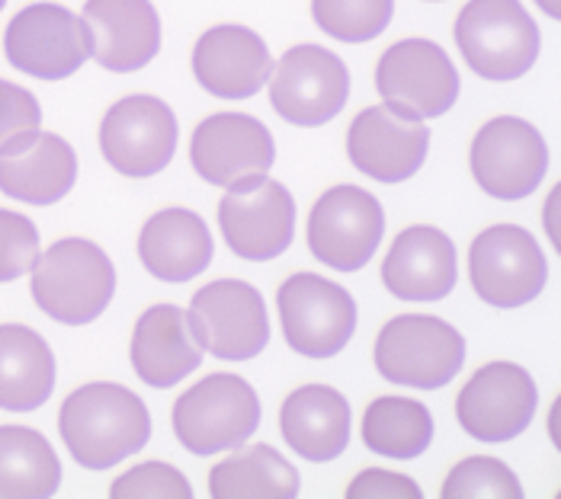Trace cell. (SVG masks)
<instances>
[{
  "label": "cell",
  "instance_id": "cell-1",
  "mask_svg": "<svg viewBox=\"0 0 561 499\" xmlns=\"http://www.w3.org/2000/svg\"><path fill=\"white\" fill-rule=\"evenodd\" d=\"M58 432L84 471H110L148 445L151 416L129 387L93 381L68 394L58 414Z\"/></svg>",
  "mask_w": 561,
  "mask_h": 499
},
{
  "label": "cell",
  "instance_id": "cell-2",
  "mask_svg": "<svg viewBox=\"0 0 561 499\" xmlns=\"http://www.w3.org/2000/svg\"><path fill=\"white\" fill-rule=\"evenodd\" d=\"M30 289L45 317L65 327H87L113 304L116 266L93 241L65 237L39 253Z\"/></svg>",
  "mask_w": 561,
  "mask_h": 499
},
{
  "label": "cell",
  "instance_id": "cell-3",
  "mask_svg": "<svg viewBox=\"0 0 561 499\" xmlns=\"http://www.w3.org/2000/svg\"><path fill=\"white\" fill-rule=\"evenodd\" d=\"M456 45L478 78L507 83L539 58V26L519 0H469L456 16Z\"/></svg>",
  "mask_w": 561,
  "mask_h": 499
},
{
  "label": "cell",
  "instance_id": "cell-4",
  "mask_svg": "<svg viewBox=\"0 0 561 499\" xmlns=\"http://www.w3.org/2000/svg\"><path fill=\"white\" fill-rule=\"evenodd\" d=\"M257 391L238 374H209L173 404V432L190 455H221L251 442L260 426Z\"/></svg>",
  "mask_w": 561,
  "mask_h": 499
},
{
  "label": "cell",
  "instance_id": "cell-5",
  "mask_svg": "<svg viewBox=\"0 0 561 499\" xmlns=\"http://www.w3.org/2000/svg\"><path fill=\"white\" fill-rule=\"evenodd\" d=\"M466 336L431 314H401L376 339L379 374L414 391H439L466 365Z\"/></svg>",
  "mask_w": 561,
  "mask_h": 499
},
{
  "label": "cell",
  "instance_id": "cell-6",
  "mask_svg": "<svg viewBox=\"0 0 561 499\" xmlns=\"http://www.w3.org/2000/svg\"><path fill=\"white\" fill-rule=\"evenodd\" d=\"M459 71L431 39L394 42L379 58L376 90L391 113L431 123L446 116L459 100Z\"/></svg>",
  "mask_w": 561,
  "mask_h": 499
},
{
  "label": "cell",
  "instance_id": "cell-7",
  "mask_svg": "<svg viewBox=\"0 0 561 499\" xmlns=\"http://www.w3.org/2000/svg\"><path fill=\"white\" fill-rule=\"evenodd\" d=\"M283 336L305 359H334L356 333V301L337 282L299 272L276 291Z\"/></svg>",
  "mask_w": 561,
  "mask_h": 499
},
{
  "label": "cell",
  "instance_id": "cell-8",
  "mask_svg": "<svg viewBox=\"0 0 561 499\" xmlns=\"http://www.w3.org/2000/svg\"><path fill=\"white\" fill-rule=\"evenodd\" d=\"M469 279L484 304L511 311L546 291L549 263L529 231L517 224H494L481 231L469 250Z\"/></svg>",
  "mask_w": 561,
  "mask_h": 499
},
{
  "label": "cell",
  "instance_id": "cell-9",
  "mask_svg": "<svg viewBox=\"0 0 561 499\" xmlns=\"http://www.w3.org/2000/svg\"><path fill=\"white\" fill-rule=\"evenodd\" d=\"M7 61L36 81H65L90 61L87 23L61 3L20 10L3 33Z\"/></svg>",
  "mask_w": 561,
  "mask_h": 499
},
{
  "label": "cell",
  "instance_id": "cell-10",
  "mask_svg": "<svg viewBox=\"0 0 561 499\" xmlns=\"http://www.w3.org/2000/svg\"><path fill=\"white\" fill-rule=\"evenodd\" d=\"M270 103L279 119L318 128L337 119L350 100L346 65L321 45H296L270 71Z\"/></svg>",
  "mask_w": 561,
  "mask_h": 499
},
{
  "label": "cell",
  "instance_id": "cell-11",
  "mask_svg": "<svg viewBox=\"0 0 561 499\" xmlns=\"http://www.w3.org/2000/svg\"><path fill=\"white\" fill-rule=\"evenodd\" d=\"M386 211L382 202L359 186L328 189L308 214L311 256L337 272H359L382 244Z\"/></svg>",
  "mask_w": 561,
  "mask_h": 499
},
{
  "label": "cell",
  "instance_id": "cell-12",
  "mask_svg": "<svg viewBox=\"0 0 561 499\" xmlns=\"http://www.w3.org/2000/svg\"><path fill=\"white\" fill-rule=\"evenodd\" d=\"M186 317L203 352L221 362H251L270 343L266 304L241 279H218L196 291Z\"/></svg>",
  "mask_w": 561,
  "mask_h": 499
},
{
  "label": "cell",
  "instance_id": "cell-13",
  "mask_svg": "<svg viewBox=\"0 0 561 499\" xmlns=\"http://www.w3.org/2000/svg\"><path fill=\"white\" fill-rule=\"evenodd\" d=\"M180 125L173 109L148 93L119 100L100 123V154L129 179H151L176 154Z\"/></svg>",
  "mask_w": 561,
  "mask_h": 499
},
{
  "label": "cell",
  "instance_id": "cell-14",
  "mask_svg": "<svg viewBox=\"0 0 561 499\" xmlns=\"http://www.w3.org/2000/svg\"><path fill=\"white\" fill-rule=\"evenodd\" d=\"M472 176L501 202H517L533 196L549 173V144L542 131L517 116H497L472 141Z\"/></svg>",
  "mask_w": 561,
  "mask_h": 499
},
{
  "label": "cell",
  "instance_id": "cell-15",
  "mask_svg": "<svg viewBox=\"0 0 561 499\" xmlns=\"http://www.w3.org/2000/svg\"><path fill=\"white\" fill-rule=\"evenodd\" d=\"M190 164L218 189H244L270 176L276 144L270 128L244 113H216L193 131Z\"/></svg>",
  "mask_w": 561,
  "mask_h": 499
},
{
  "label": "cell",
  "instance_id": "cell-16",
  "mask_svg": "<svg viewBox=\"0 0 561 499\" xmlns=\"http://www.w3.org/2000/svg\"><path fill=\"white\" fill-rule=\"evenodd\" d=\"M539 407L536 381L514 362L478 369L456 397V419L476 442H511L533 422Z\"/></svg>",
  "mask_w": 561,
  "mask_h": 499
},
{
  "label": "cell",
  "instance_id": "cell-17",
  "mask_svg": "<svg viewBox=\"0 0 561 499\" xmlns=\"http://www.w3.org/2000/svg\"><path fill=\"white\" fill-rule=\"evenodd\" d=\"M218 228L228 250L248 263H270L293 247L296 199L276 179L231 189L218 202Z\"/></svg>",
  "mask_w": 561,
  "mask_h": 499
},
{
  "label": "cell",
  "instance_id": "cell-18",
  "mask_svg": "<svg viewBox=\"0 0 561 499\" xmlns=\"http://www.w3.org/2000/svg\"><path fill=\"white\" fill-rule=\"evenodd\" d=\"M431 151V128L421 119H404L389 106L363 109L346 131L350 164L376 183H404L411 179Z\"/></svg>",
  "mask_w": 561,
  "mask_h": 499
},
{
  "label": "cell",
  "instance_id": "cell-19",
  "mask_svg": "<svg viewBox=\"0 0 561 499\" xmlns=\"http://www.w3.org/2000/svg\"><path fill=\"white\" fill-rule=\"evenodd\" d=\"M90 58L113 74L148 68L161 51V16L151 0H87Z\"/></svg>",
  "mask_w": 561,
  "mask_h": 499
},
{
  "label": "cell",
  "instance_id": "cell-20",
  "mask_svg": "<svg viewBox=\"0 0 561 499\" xmlns=\"http://www.w3.org/2000/svg\"><path fill=\"white\" fill-rule=\"evenodd\" d=\"M273 55L248 26H216L193 48V74L218 100H251L266 86Z\"/></svg>",
  "mask_w": 561,
  "mask_h": 499
},
{
  "label": "cell",
  "instance_id": "cell-21",
  "mask_svg": "<svg viewBox=\"0 0 561 499\" xmlns=\"http://www.w3.org/2000/svg\"><path fill=\"white\" fill-rule=\"evenodd\" d=\"M456 244L431 224L401 231L382 263V282L398 301H439L456 289Z\"/></svg>",
  "mask_w": 561,
  "mask_h": 499
},
{
  "label": "cell",
  "instance_id": "cell-22",
  "mask_svg": "<svg viewBox=\"0 0 561 499\" xmlns=\"http://www.w3.org/2000/svg\"><path fill=\"white\" fill-rule=\"evenodd\" d=\"M131 369L135 374L158 391L180 384L186 374L203 365V346L190 327V317L176 304H154L148 307L131 333Z\"/></svg>",
  "mask_w": 561,
  "mask_h": 499
},
{
  "label": "cell",
  "instance_id": "cell-23",
  "mask_svg": "<svg viewBox=\"0 0 561 499\" xmlns=\"http://www.w3.org/2000/svg\"><path fill=\"white\" fill-rule=\"evenodd\" d=\"M216 241L209 224L190 208H164L151 214L138 234L141 266L168 286H183L209 269Z\"/></svg>",
  "mask_w": 561,
  "mask_h": 499
},
{
  "label": "cell",
  "instance_id": "cell-24",
  "mask_svg": "<svg viewBox=\"0 0 561 499\" xmlns=\"http://www.w3.org/2000/svg\"><path fill=\"white\" fill-rule=\"evenodd\" d=\"M279 432L296 455L311 464H328L350 445V404L328 384H305L286 397Z\"/></svg>",
  "mask_w": 561,
  "mask_h": 499
},
{
  "label": "cell",
  "instance_id": "cell-25",
  "mask_svg": "<svg viewBox=\"0 0 561 499\" xmlns=\"http://www.w3.org/2000/svg\"><path fill=\"white\" fill-rule=\"evenodd\" d=\"M78 183V154L55 135L39 131L33 144L0 158V193L26 206H55Z\"/></svg>",
  "mask_w": 561,
  "mask_h": 499
},
{
  "label": "cell",
  "instance_id": "cell-26",
  "mask_svg": "<svg viewBox=\"0 0 561 499\" xmlns=\"http://www.w3.org/2000/svg\"><path fill=\"white\" fill-rule=\"evenodd\" d=\"M55 356L39 333L23 324H0V410H39L55 391Z\"/></svg>",
  "mask_w": 561,
  "mask_h": 499
},
{
  "label": "cell",
  "instance_id": "cell-27",
  "mask_svg": "<svg viewBox=\"0 0 561 499\" xmlns=\"http://www.w3.org/2000/svg\"><path fill=\"white\" fill-rule=\"evenodd\" d=\"M302 480L299 471L279 455L273 445H238L209 474V494L218 499L231 497H299Z\"/></svg>",
  "mask_w": 561,
  "mask_h": 499
},
{
  "label": "cell",
  "instance_id": "cell-28",
  "mask_svg": "<svg viewBox=\"0 0 561 499\" xmlns=\"http://www.w3.org/2000/svg\"><path fill=\"white\" fill-rule=\"evenodd\" d=\"M61 487V461L43 432L26 426H0V497H55Z\"/></svg>",
  "mask_w": 561,
  "mask_h": 499
},
{
  "label": "cell",
  "instance_id": "cell-29",
  "mask_svg": "<svg viewBox=\"0 0 561 499\" xmlns=\"http://www.w3.org/2000/svg\"><path fill=\"white\" fill-rule=\"evenodd\" d=\"M433 442V416L411 397H376L363 414V445L376 455L411 461Z\"/></svg>",
  "mask_w": 561,
  "mask_h": 499
},
{
  "label": "cell",
  "instance_id": "cell-30",
  "mask_svg": "<svg viewBox=\"0 0 561 499\" xmlns=\"http://www.w3.org/2000/svg\"><path fill=\"white\" fill-rule=\"evenodd\" d=\"M311 16L324 36L359 45L389 30L394 0H311Z\"/></svg>",
  "mask_w": 561,
  "mask_h": 499
},
{
  "label": "cell",
  "instance_id": "cell-31",
  "mask_svg": "<svg viewBox=\"0 0 561 499\" xmlns=\"http://www.w3.org/2000/svg\"><path fill=\"white\" fill-rule=\"evenodd\" d=\"M439 497L459 499V497H501V499H519L523 497V484L517 474L497 461V457H466L462 464H456L439 490Z\"/></svg>",
  "mask_w": 561,
  "mask_h": 499
},
{
  "label": "cell",
  "instance_id": "cell-32",
  "mask_svg": "<svg viewBox=\"0 0 561 499\" xmlns=\"http://www.w3.org/2000/svg\"><path fill=\"white\" fill-rule=\"evenodd\" d=\"M43 131L39 100L10 81H0V158L23 151Z\"/></svg>",
  "mask_w": 561,
  "mask_h": 499
},
{
  "label": "cell",
  "instance_id": "cell-33",
  "mask_svg": "<svg viewBox=\"0 0 561 499\" xmlns=\"http://www.w3.org/2000/svg\"><path fill=\"white\" fill-rule=\"evenodd\" d=\"M39 253L43 244L36 224L26 214L0 208V286L30 276Z\"/></svg>",
  "mask_w": 561,
  "mask_h": 499
},
{
  "label": "cell",
  "instance_id": "cell-34",
  "mask_svg": "<svg viewBox=\"0 0 561 499\" xmlns=\"http://www.w3.org/2000/svg\"><path fill=\"white\" fill-rule=\"evenodd\" d=\"M110 497H171V499H190L193 487L190 480L164 461H148L126 471L123 477L113 480Z\"/></svg>",
  "mask_w": 561,
  "mask_h": 499
},
{
  "label": "cell",
  "instance_id": "cell-35",
  "mask_svg": "<svg viewBox=\"0 0 561 499\" xmlns=\"http://www.w3.org/2000/svg\"><path fill=\"white\" fill-rule=\"evenodd\" d=\"M346 497L350 499H363V497L417 499L421 497V487H417L411 477H404V474L382 471V467H369V471H363L359 477H353V480H350Z\"/></svg>",
  "mask_w": 561,
  "mask_h": 499
},
{
  "label": "cell",
  "instance_id": "cell-36",
  "mask_svg": "<svg viewBox=\"0 0 561 499\" xmlns=\"http://www.w3.org/2000/svg\"><path fill=\"white\" fill-rule=\"evenodd\" d=\"M559 202H561V186H556L546 199V208H542V224H546V237L549 244L559 250L561 247V231H559Z\"/></svg>",
  "mask_w": 561,
  "mask_h": 499
},
{
  "label": "cell",
  "instance_id": "cell-37",
  "mask_svg": "<svg viewBox=\"0 0 561 499\" xmlns=\"http://www.w3.org/2000/svg\"><path fill=\"white\" fill-rule=\"evenodd\" d=\"M559 419H561V401H556V404H552V410H549V436H552V445H556V449H561Z\"/></svg>",
  "mask_w": 561,
  "mask_h": 499
},
{
  "label": "cell",
  "instance_id": "cell-38",
  "mask_svg": "<svg viewBox=\"0 0 561 499\" xmlns=\"http://www.w3.org/2000/svg\"><path fill=\"white\" fill-rule=\"evenodd\" d=\"M536 7H539L549 20H559L561 16V0H536Z\"/></svg>",
  "mask_w": 561,
  "mask_h": 499
},
{
  "label": "cell",
  "instance_id": "cell-39",
  "mask_svg": "<svg viewBox=\"0 0 561 499\" xmlns=\"http://www.w3.org/2000/svg\"><path fill=\"white\" fill-rule=\"evenodd\" d=\"M3 7H7V0H0V10H3Z\"/></svg>",
  "mask_w": 561,
  "mask_h": 499
},
{
  "label": "cell",
  "instance_id": "cell-40",
  "mask_svg": "<svg viewBox=\"0 0 561 499\" xmlns=\"http://www.w3.org/2000/svg\"><path fill=\"white\" fill-rule=\"evenodd\" d=\"M427 3H439V0H427Z\"/></svg>",
  "mask_w": 561,
  "mask_h": 499
}]
</instances>
